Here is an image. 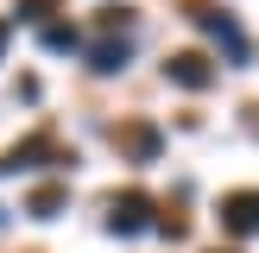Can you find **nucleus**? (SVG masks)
Here are the masks:
<instances>
[{"instance_id":"8","label":"nucleus","mask_w":259,"mask_h":253,"mask_svg":"<svg viewBox=\"0 0 259 253\" xmlns=\"http://www.w3.org/2000/svg\"><path fill=\"white\" fill-rule=\"evenodd\" d=\"M51 7H57V0H19V19H45Z\"/></svg>"},{"instance_id":"9","label":"nucleus","mask_w":259,"mask_h":253,"mask_svg":"<svg viewBox=\"0 0 259 253\" xmlns=\"http://www.w3.org/2000/svg\"><path fill=\"white\" fill-rule=\"evenodd\" d=\"M7 38H13V25H7V19H0V63H7Z\"/></svg>"},{"instance_id":"3","label":"nucleus","mask_w":259,"mask_h":253,"mask_svg":"<svg viewBox=\"0 0 259 253\" xmlns=\"http://www.w3.org/2000/svg\"><path fill=\"white\" fill-rule=\"evenodd\" d=\"M108 228H114V234H139V228H152V202L139 196V190L114 196V202H108Z\"/></svg>"},{"instance_id":"2","label":"nucleus","mask_w":259,"mask_h":253,"mask_svg":"<svg viewBox=\"0 0 259 253\" xmlns=\"http://www.w3.org/2000/svg\"><path fill=\"white\" fill-rule=\"evenodd\" d=\"M164 76H171L177 89H190V95H196V89H209V82H215V63L202 57V51H177V57L164 63Z\"/></svg>"},{"instance_id":"4","label":"nucleus","mask_w":259,"mask_h":253,"mask_svg":"<svg viewBox=\"0 0 259 253\" xmlns=\"http://www.w3.org/2000/svg\"><path fill=\"white\" fill-rule=\"evenodd\" d=\"M89 70H101V76L126 70V38H101V45L89 51Z\"/></svg>"},{"instance_id":"5","label":"nucleus","mask_w":259,"mask_h":253,"mask_svg":"<svg viewBox=\"0 0 259 253\" xmlns=\"http://www.w3.org/2000/svg\"><path fill=\"white\" fill-rule=\"evenodd\" d=\"M158 146H164V139H158V126H146V120H139V126H126V152H133L139 164H152V158H158Z\"/></svg>"},{"instance_id":"6","label":"nucleus","mask_w":259,"mask_h":253,"mask_svg":"<svg viewBox=\"0 0 259 253\" xmlns=\"http://www.w3.org/2000/svg\"><path fill=\"white\" fill-rule=\"evenodd\" d=\"M63 202H70V196H63V184H38V190H32V202H25V209H32V215H45V222H51V215H57Z\"/></svg>"},{"instance_id":"7","label":"nucleus","mask_w":259,"mask_h":253,"mask_svg":"<svg viewBox=\"0 0 259 253\" xmlns=\"http://www.w3.org/2000/svg\"><path fill=\"white\" fill-rule=\"evenodd\" d=\"M45 51H76V25H45Z\"/></svg>"},{"instance_id":"1","label":"nucleus","mask_w":259,"mask_h":253,"mask_svg":"<svg viewBox=\"0 0 259 253\" xmlns=\"http://www.w3.org/2000/svg\"><path fill=\"white\" fill-rule=\"evenodd\" d=\"M222 228L228 234H259V190H228L222 196Z\"/></svg>"}]
</instances>
